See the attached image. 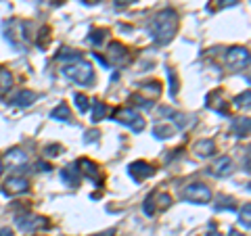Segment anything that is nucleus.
Listing matches in <instances>:
<instances>
[{"label":"nucleus","instance_id":"obj_10","mask_svg":"<svg viewBox=\"0 0 251 236\" xmlns=\"http://www.w3.org/2000/svg\"><path fill=\"white\" fill-rule=\"evenodd\" d=\"M29 188V182L23 176H11L4 182V192L9 194H23Z\"/></svg>","mask_w":251,"mask_h":236},{"label":"nucleus","instance_id":"obj_11","mask_svg":"<svg viewBox=\"0 0 251 236\" xmlns=\"http://www.w3.org/2000/svg\"><path fill=\"white\" fill-rule=\"evenodd\" d=\"M36 98H38V94L34 92V90H19L15 96H11V105H15V107H31L36 103Z\"/></svg>","mask_w":251,"mask_h":236},{"label":"nucleus","instance_id":"obj_6","mask_svg":"<svg viewBox=\"0 0 251 236\" xmlns=\"http://www.w3.org/2000/svg\"><path fill=\"white\" fill-rule=\"evenodd\" d=\"M184 199L186 201H193L197 203V205H205V203L211 201V190L207 184L203 182H193L184 188Z\"/></svg>","mask_w":251,"mask_h":236},{"label":"nucleus","instance_id":"obj_29","mask_svg":"<svg viewBox=\"0 0 251 236\" xmlns=\"http://www.w3.org/2000/svg\"><path fill=\"white\" fill-rule=\"evenodd\" d=\"M46 153H49L50 157H57V155H61V146L52 144V146H49V148H46Z\"/></svg>","mask_w":251,"mask_h":236},{"label":"nucleus","instance_id":"obj_31","mask_svg":"<svg viewBox=\"0 0 251 236\" xmlns=\"http://www.w3.org/2000/svg\"><path fill=\"white\" fill-rule=\"evenodd\" d=\"M36 167H38V171H50V165H49V163H42V161L38 163Z\"/></svg>","mask_w":251,"mask_h":236},{"label":"nucleus","instance_id":"obj_24","mask_svg":"<svg viewBox=\"0 0 251 236\" xmlns=\"http://www.w3.org/2000/svg\"><path fill=\"white\" fill-rule=\"evenodd\" d=\"M249 217H251V205L247 203L245 207H243V211H241V215H239V224L245 228V230H249Z\"/></svg>","mask_w":251,"mask_h":236},{"label":"nucleus","instance_id":"obj_23","mask_svg":"<svg viewBox=\"0 0 251 236\" xmlns=\"http://www.w3.org/2000/svg\"><path fill=\"white\" fill-rule=\"evenodd\" d=\"M57 59L63 61V63H65V61H74V63H75V61H82V54L77 52V50H67V48H65L63 52L57 54Z\"/></svg>","mask_w":251,"mask_h":236},{"label":"nucleus","instance_id":"obj_36","mask_svg":"<svg viewBox=\"0 0 251 236\" xmlns=\"http://www.w3.org/2000/svg\"><path fill=\"white\" fill-rule=\"evenodd\" d=\"M94 236H113L111 232H105V234H94Z\"/></svg>","mask_w":251,"mask_h":236},{"label":"nucleus","instance_id":"obj_15","mask_svg":"<svg viewBox=\"0 0 251 236\" xmlns=\"http://www.w3.org/2000/svg\"><path fill=\"white\" fill-rule=\"evenodd\" d=\"M193 151H195V155H197V157H201V159H203V157H211L216 153V142H214V140H209V138H203V140H199V142L195 144Z\"/></svg>","mask_w":251,"mask_h":236},{"label":"nucleus","instance_id":"obj_1","mask_svg":"<svg viewBox=\"0 0 251 236\" xmlns=\"http://www.w3.org/2000/svg\"><path fill=\"white\" fill-rule=\"evenodd\" d=\"M176 29H178V15H176V11H172V9L159 11L151 19V23H149V34H151V38L159 46L174 40Z\"/></svg>","mask_w":251,"mask_h":236},{"label":"nucleus","instance_id":"obj_21","mask_svg":"<svg viewBox=\"0 0 251 236\" xmlns=\"http://www.w3.org/2000/svg\"><path fill=\"white\" fill-rule=\"evenodd\" d=\"M74 100H75L77 111H80V113H86V111H88L90 100H88V96H86V94H82V92H75V94H74Z\"/></svg>","mask_w":251,"mask_h":236},{"label":"nucleus","instance_id":"obj_22","mask_svg":"<svg viewBox=\"0 0 251 236\" xmlns=\"http://www.w3.org/2000/svg\"><path fill=\"white\" fill-rule=\"evenodd\" d=\"M77 167H84V174H86V176H90V178H97V174H99L97 165L90 163L88 159H80V161H77Z\"/></svg>","mask_w":251,"mask_h":236},{"label":"nucleus","instance_id":"obj_16","mask_svg":"<svg viewBox=\"0 0 251 236\" xmlns=\"http://www.w3.org/2000/svg\"><path fill=\"white\" fill-rule=\"evenodd\" d=\"M50 117L57 121H69V117H72V111H69V107L65 103H59V107H54L50 111Z\"/></svg>","mask_w":251,"mask_h":236},{"label":"nucleus","instance_id":"obj_34","mask_svg":"<svg viewBox=\"0 0 251 236\" xmlns=\"http://www.w3.org/2000/svg\"><path fill=\"white\" fill-rule=\"evenodd\" d=\"M2 171H4V161L0 159V176H2Z\"/></svg>","mask_w":251,"mask_h":236},{"label":"nucleus","instance_id":"obj_8","mask_svg":"<svg viewBox=\"0 0 251 236\" xmlns=\"http://www.w3.org/2000/svg\"><path fill=\"white\" fill-rule=\"evenodd\" d=\"M107 59H109V63L111 65H126L128 63V48L122 44V42H111L109 44V48H107Z\"/></svg>","mask_w":251,"mask_h":236},{"label":"nucleus","instance_id":"obj_3","mask_svg":"<svg viewBox=\"0 0 251 236\" xmlns=\"http://www.w3.org/2000/svg\"><path fill=\"white\" fill-rule=\"evenodd\" d=\"M113 119L124 123V125H128L132 132H143L145 130V119L140 117V113L136 111V109H132V107H120V109H115Z\"/></svg>","mask_w":251,"mask_h":236},{"label":"nucleus","instance_id":"obj_35","mask_svg":"<svg viewBox=\"0 0 251 236\" xmlns=\"http://www.w3.org/2000/svg\"><path fill=\"white\" fill-rule=\"evenodd\" d=\"M84 2H86V4H97L99 0H84Z\"/></svg>","mask_w":251,"mask_h":236},{"label":"nucleus","instance_id":"obj_13","mask_svg":"<svg viewBox=\"0 0 251 236\" xmlns=\"http://www.w3.org/2000/svg\"><path fill=\"white\" fill-rule=\"evenodd\" d=\"M2 161L9 163V165H15V167H19V165H25L27 163V153L21 151V148H11V151H6Z\"/></svg>","mask_w":251,"mask_h":236},{"label":"nucleus","instance_id":"obj_27","mask_svg":"<svg viewBox=\"0 0 251 236\" xmlns=\"http://www.w3.org/2000/svg\"><path fill=\"white\" fill-rule=\"evenodd\" d=\"M143 209H145V213H147V215H153V213H155V207H153V194H149V196H147V201H145Z\"/></svg>","mask_w":251,"mask_h":236},{"label":"nucleus","instance_id":"obj_38","mask_svg":"<svg viewBox=\"0 0 251 236\" xmlns=\"http://www.w3.org/2000/svg\"><path fill=\"white\" fill-rule=\"evenodd\" d=\"M36 2H42V0H36Z\"/></svg>","mask_w":251,"mask_h":236},{"label":"nucleus","instance_id":"obj_14","mask_svg":"<svg viewBox=\"0 0 251 236\" xmlns=\"http://www.w3.org/2000/svg\"><path fill=\"white\" fill-rule=\"evenodd\" d=\"M61 180L65 186H77V182H80V167L77 165H69V167L61 169Z\"/></svg>","mask_w":251,"mask_h":236},{"label":"nucleus","instance_id":"obj_12","mask_svg":"<svg viewBox=\"0 0 251 236\" xmlns=\"http://www.w3.org/2000/svg\"><path fill=\"white\" fill-rule=\"evenodd\" d=\"M209 171L214 176H218V178H222V176H228L230 171H232V159L230 157H220V159H216V163L209 167Z\"/></svg>","mask_w":251,"mask_h":236},{"label":"nucleus","instance_id":"obj_30","mask_svg":"<svg viewBox=\"0 0 251 236\" xmlns=\"http://www.w3.org/2000/svg\"><path fill=\"white\" fill-rule=\"evenodd\" d=\"M136 0H115V6L117 9H122V6H128V4H134Z\"/></svg>","mask_w":251,"mask_h":236},{"label":"nucleus","instance_id":"obj_28","mask_svg":"<svg viewBox=\"0 0 251 236\" xmlns=\"http://www.w3.org/2000/svg\"><path fill=\"white\" fill-rule=\"evenodd\" d=\"M161 203V209H166V207H170V203H172V196L170 194H159L157 196V205Z\"/></svg>","mask_w":251,"mask_h":236},{"label":"nucleus","instance_id":"obj_37","mask_svg":"<svg viewBox=\"0 0 251 236\" xmlns=\"http://www.w3.org/2000/svg\"><path fill=\"white\" fill-rule=\"evenodd\" d=\"M63 2V0H52V4H61Z\"/></svg>","mask_w":251,"mask_h":236},{"label":"nucleus","instance_id":"obj_26","mask_svg":"<svg viewBox=\"0 0 251 236\" xmlns=\"http://www.w3.org/2000/svg\"><path fill=\"white\" fill-rule=\"evenodd\" d=\"M249 96H251V92L249 90H245V94H241V96H237L234 98V107H239V109H249Z\"/></svg>","mask_w":251,"mask_h":236},{"label":"nucleus","instance_id":"obj_19","mask_svg":"<svg viewBox=\"0 0 251 236\" xmlns=\"http://www.w3.org/2000/svg\"><path fill=\"white\" fill-rule=\"evenodd\" d=\"M232 132L237 134L239 138H245L247 134H249V119H247V117L234 119V121H232Z\"/></svg>","mask_w":251,"mask_h":236},{"label":"nucleus","instance_id":"obj_2","mask_svg":"<svg viewBox=\"0 0 251 236\" xmlns=\"http://www.w3.org/2000/svg\"><path fill=\"white\" fill-rule=\"evenodd\" d=\"M61 71H63V75H65L69 82L80 84V86H88L94 80V67H92V63L84 61V59L72 63V65H65Z\"/></svg>","mask_w":251,"mask_h":236},{"label":"nucleus","instance_id":"obj_25","mask_svg":"<svg viewBox=\"0 0 251 236\" xmlns=\"http://www.w3.org/2000/svg\"><path fill=\"white\" fill-rule=\"evenodd\" d=\"M174 132L176 130L172 128V125H157V128H155V136L157 138H170Z\"/></svg>","mask_w":251,"mask_h":236},{"label":"nucleus","instance_id":"obj_9","mask_svg":"<svg viewBox=\"0 0 251 236\" xmlns=\"http://www.w3.org/2000/svg\"><path fill=\"white\" fill-rule=\"evenodd\" d=\"M128 174L134 178V180H147V178H151L155 174V167L151 163H147V161H134V163H130V167H128Z\"/></svg>","mask_w":251,"mask_h":236},{"label":"nucleus","instance_id":"obj_33","mask_svg":"<svg viewBox=\"0 0 251 236\" xmlns=\"http://www.w3.org/2000/svg\"><path fill=\"white\" fill-rule=\"evenodd\" d=\"M228 236H243V234H241V232H237V230H230V232H228Z\"/></svg>","mask_w":251,"mask_h":236},{"label":"nucleus","instance_id":"obj_7","mask_svg":"<svg viewBox=\"0 0 251 236\" xmlns=\"http://www.w3.org/2000/svg\"><path fill=\"white\" fill-rule=\"evenodd\" d=\"M15 224H17V228L23 232H36V230H40V228L49 226V222H46L42 215H34V213L19 215L17 219H15Z\"/></svg>","mask_w":251,"mask_h":236},{"label":"nucleus","instance_id":"obj_18","mask_svg":"<svg viewBox=\"0 0 251 236\" xmlns=\"http://www.w3.org/2000/svg\"><path fill=\"white\" fill-rule=\"evenodd\" d=\"M109 113V109L105 103H100V100H92V121L97 123L100 119H105V115Z\"/></svg>","mask_w":251,"mask_h":236},{"label":"nucleus","instance_id":"obj_17","mask_svg":"<svg viewBox=\"0 0 251 236\" xmlns=\"http://www.w3.org/2000/svg\"><path fill=\"white\" fill-rule=\"evenodd\" d=\"M13 88V75L9 69L0 67V94H6Z\"/></svg>","mask_w":251,"mask_h":236},{"label":"nucleus","instance_id":"obj_32","mask_svg":"<svg viewBox=\"0 0 251 236\" xmlns=\"http://www.w3.org/2000/svg\"><path fill=\"white\" fill-rule=\"evenodd\" d=\"M0 236H13L11 228H0Z\"/></svg>","mask_w":251,"mask_h":236},{"label":"nucleus","instance_id":"obj_4","mask_svg":"<svg viewBox=\"0 0 251 236\" xmlns=\"http://www.w3.org/2000/svg\"><path fill=\"white\" fill-rule=\"evenodd\" d=\"M224 63H226V67L232 69V71H241V69H245L249 65V50L245 46H232V48L226 50Z\"/></svg>","mask_w":251,"mask_h":236},{"label":"nucleus","instance_id":"obj_5","mask_svg":"<svg viewBox=\"0 0 251 236\" xmlns=\"http://www.w3.org/2000/svg\"><path fill=\"white\" fill-rule=\"evenodd\" d=\"M6 40H9L15 48L27 44V23L23 21H9L6 23Z\"/></svg>","mask_w":251,"mask_h":236},{"label":"nucleus","instance_id":"obj_20","mask_svg":"<svg viewBox=\"0 0 251 236\" xmlns=\"http://www.w3.org/2000/svg\"><path fill=\"white\" fill-rule=\"evenodd\" d=\"M109 36V29L105 27H99V29H92V34H90V42L92 46H100L105 42V38Z\"/></svg>","mask_w":251,"mask_h":236}]
</instances>
